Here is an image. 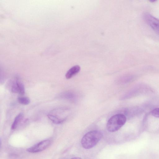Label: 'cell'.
<instances>
[{
  "label": "cell",
  "instance_id": "cell-1",
  "mask_svg": "<svg viewBox=\"0 0 159 159\" xmlns=\"http://www.w3.org/2000/svg\"><path fill=\"white\" fill-rule=\"evenodd\" d=\"M102 137V134L100 131L95 130L89 131L82 138V146L85 149L91 148L98 143Z\"/></svg>",
  "mask_w": 159,
  "mask_h": 159
},
{
  "label": "cell",
  "instance_id": "cell-2",
  "mask_svg": "<svg viewBox=\"0 0 159 159\" xmlns=\"http://www.w3.org/2000/svg\"><path fill=\"white\" fill-rule=\"evenodd\" d=\"M126 120V117L123 114L114 115L110 118L107 122V129L111 132L116 131L124 125Z\"/></svg>",
  "mask_w": 159,
  "mask_h": 159
},
{
  "label": "cell",
  "instance_id": "cell-3",
  "mask_svg": "<svg viewBox=\"0 0 159 159\" xmlns=\"http://www.w3.org/2000/svg\"><path fill=\"white\" fill-rule=\"evenodd\" d=\"M143 18L147 24L159 34V19L147 12L144 13Z\"/></svg>",
  "mask_w": 159,
  "mask_h": 159
},
{
  "label": "cell",
  "instance_id": "cell-4",
  "mask_svg": "<svg viewBox=\"0 0 159 159\" xmlns=\"http://www.w3.org/2000/svg\"><path fill=\"white\" fill-rule=\"evenodd\" d=\"M50 143L51 141L49 139L44 140L28 148L27 151L31 153L41 152L46 149L49 146Z\"/></svg>",
  "mask_w": 159,
  "mask_h": 159
},
{
  "label": "cell",
  "instance_id": "cell-5",
  "mask_svg": "<svg viewBox=\"0 0 159 159\" xmlns=\"http://www.w3.org/2000/svg\"><path fill=\"white\" fill-rule=\"evenodd\" d=\"M11 90L14 93H18L20 94H23L25 91L24 85L21 82L16 80L11 83Z\"/></svg>",
  "mask_w": 159,
  "mask_h": 159
},
{
  "label": "cell",
  "instance_id": "cell-6",
  "mask_svg": "<svg viewBox=\"0 0 159 159\" xmlns=\"http://www.w3.org/2000/svg\"><path fill=\"white\" fill-rule=\"evenodd\" d=\"M80 68L79 65H75L67 71L65 76L67 79H70L78 73L80 71Z\"/></svg>",
  "mask_w": 159,
  "mask_h": 159
},
{
  "label": "cell",
  "instance_id": "cell-7",
  "mask_svg": "<svg viewBox=\"0 0 159 159\" xmlns=\"http://www.w3.org/2000/svg\"><path fill=\"white\" fill-rule=\"evenodd\" d=\"M24 117V115L22 113H20L15 118L14 121L12 125L11 128L12 129H15L18 124L22 120Z\"/></svg>",
  "mask_w": 159,
  "mask_h": 159
},
{
  "label": "cell",
  "instance_id": "cell-8",
  "mask_svg": "<svg viewBox=\"0 0 159 159\" xmlns=\"http://www.w3.org/2000/svg\"><path fill=\"white\" fill-rule=\"evenodd\" d=\"M18 100L20 103L24 105H28L30 102V99L27 97H19Z\"/></svg>",
  "mask_w": 159,
  "mask_h": 159
},
{
  "label": "cell",
  "instance_id": "cell-9",
  "mask_svg": "<svg viewBox=\"0 0 159 159\" xmlns=\"http://www.w3.org/2000/svg\"><path fill=\"white\" fill-rule=\"evenodd\" d=\"M151 114L153 116L159 118V108L153 110L151 111Z\"/></svg>",
  "mask_w": 159,
  "mask_h": 159
},
{
  "label": "cell",
  "instance_id": "cell-10",
  "mask_svg": "<svg viewBox=\"0 0 159 159\" xmlns=\"http://www.w3.org/2000/svg\"><path fill=\"white\" fill-rule=\"evenodd\" d=\"M70 159H82L81 158L78 157H73Z\"/></svg>",
  "mask_w": 159,
  "mask_h": 159
},
{
  "label": "cell",
  "instance_id": "cell-11",
  "mask_svg": "<svg viewBox=\"0 0 159 159\" xmlns=\"http://www.w3.org/2000/svg\"><path fill=\"white\" fill-rule=\"evenodd\" d=\"M150 1L151 2H155L156 1H157L156 0H150Z\"/></svg>",
  "mask_w": 159,
  "mask_h": 159
}]
</instances>
